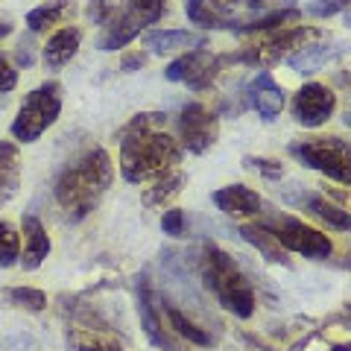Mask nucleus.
I'll list each match as a JSON object with an SVG mask.
<instances>
[{
	"mask_svg": "<svg viewBox=\"0 0 351 351\" xmlns=\"http://www.w3.org/2000/svg\"><path fill=\"white\" fill-rule=\"evenodd\" d=\"M18 64H24V68L32 64V41L29 38H21V44H18Z\"/></svg>",
	"mask_w": 351,
	"mask_h": 351,
	"instance_id": "nucleus-38",
	"label": "nucleus"
},
{
	"mask_svg": "<svg viewBox=\"0 0 351 351\" xmlns=\"http://www.w3.org/2000/svg\"><path fill=\"white\" fill-rule=\"evenodd\" d=\"M144 64H147V53H126V56H123V62H120V68H123V71H138V68H144Z\"/></svg>",
	"mask_w": 351,
	"mask_h": 351,
	"instance_id": "nucleus-37",
	"label": "nucleus"
},
{
	"mask_svg": "<svg viewBox=\"0 0 351 351\" xmlns=\"http://www.w3.org/2000/svg\"><path fill=\"white\" fill-rule=\"evenodd\" d=\"M24 237H27V243H24V258H21V267H24L27 272H32V269H38L41 263L47 261V255H50V237H47V232H44L41 219L32 217V214L24 217Z\"/></svg>",
	"mask_w": 351,
	"mask_h": 351,
	"instance_id": "nucleus-14",
	"label": "nucleus"
},
{
	"mask_svg": "<svg viewBox=\"0 0 351 351\" xmlns=\"http://www.w3.org/2000/svg\"><path fill=\"white\" fill-rule=\"evenodd\" d=\"M263 0H246V6H261Z\"/></svg>",
	"mask_w": 351,
	"mask_h": 351,
	"instance_id": "nucleus-40",
	"label": "nucleus"
},
{
	"mask_svg": "<svg viewBox=\"0 0 351 351\" xmlns=\"http://www.w3.org/2000/svg\"><path fill=\"white\" fill-rule=\"evenodd\" d=\"M141 29H144V24L132 15V12H117V18L112 21V24H106V32L100 38V50H117V47H126V44L141 36Z\"/></svg>",
	"mask_w": 351,
	"mask_h": 351,
	"instance_id": "nucleus-20",
	"label": "nucleus"
},
{
	"mask_svg": "<svg viewBox=\"0 0 351 351\" xmlns=\"http://www.w3.org/2000/svg\"><path fill=\"white\" fill-rule=\"evenodd\" d=\"M62 114V88L59 82H44L29 91L12 120V135L21 144H32L47 132Z\"/></svg>",
	"mask_w": 351,
	"mask_h": 351,
	"instance_id": "nucleus-4",
	"label": "nucleus"
},
{
	"mask_svg": "<svg viewBox=\"0 0 351 351\" xmlns=\"http://www.w3.org/2000/svg\"><path fill=\"white\" fill-rule=\"evenodd\" d=\"M237 3H240V0H205V6L211 9V12L223 21V24H228V15L237 9Z\"/></svg>",
	"mask_w": 351,
	"mask_h": 351,
	"instance_id": "nucleus-36",
	"label": "nucleus"
},
{
	"mask_svg": "<svg viewBox=\"0 0 351 351\" xmlns=\"http://www.w3.org/2000/svg\"><path fill=\"white\" fill-rule=\"evenodd\" d=\"M73 12H76L73 0H47V3L29 9L27 27H29V32H44L53 24H64V21H71Z\"/></svg>",
	"mask_w": 351,
	"mask_h": 351,
	"instance_id": "nucleus-19",
	"label": "nucleus"
},
{
	"mask_svg": "<svg viewBox=\"0 0 351 351\" xmlns=\"http://www.w3.org/2000/svg\"><path fill=\"white\" fill-rule=\"evenodd\" d=\"M164 313H167V322H170L173 331L179 337H184L188 343H193V346H211V337H208V331H202L199 325H193L188 316H184L182 311H176L173 304L164 307Z\"/></svg>",
	"mask_w": 351,
	"mask_h": 351,
	"instance_id": "nucleus-25",
	"label": "nucleus"
},
{
	"mask_svg": "<svg viewBox=\"0 0 351 351\" xmlns=\"http://www.w3.org/2000/svg\"><path fill=\"white\" fill-rule=\"evenodd\" d=\"M80 41H82V32L76 27H62L59 32H53L50 41H47V47H44V64L53 68V71L64 68V64L76 56Z\"/></svg>",
	"mask_w": 351,
	"mask_h": 351,
	"instance_id": "nucleus-16",
	"label": "nucleus"
},
{
	"mask_svg": "<svg viewBox=\"0 0 351 351\" xmlns=\"http://www.w3.org/2000/svg\"><path fill=\"white\" fill-rule=\"evenodd\" d=\"M161 232L170 234V237H184V214L179 208H170V211H164L161 217Z\"/></svg>",
	"mask_w": 351,
	"mask_h": 351,
	"instance_id": "nucleus-33",
	"label": "nucleus"
},
{
	"mask_svg": "<svg viewBox=\"0 0 351 351\" xmlns=\"http://www.w3.org/2000/svg\"><path fill=\"white\" fill-rule=\"evenodd\" d=\"M302 12L295 6H287V9H276L269 15H261L255 21H246V24H228L234 32H267V29H276V27H284V24H293L299 21Z\"/></svg>",
	"mask_w": 351,
	"mask_h": 351,
	"instance_id": "nucleus-24",
	"label": "nucleus"
},
{
	"mask_svg": "<svg viewBox=\"0 0 351 351\" xmlns=\"http://www.w3.org/2000/svg\"><path fill=\"white\" fill-rule=\"evenodd\" d=\"M184 12H188V18L193 21L196 27H202V29H219V27H226L223 21H219L211 9L205 6V0H188L184 3Z\"/></svg>",
	"mask_w": 351,
	"mask_h": 351,
	"instance_id": "nucleus-31",
	"label": "nucleus"
},
{
	"mask_svg": "<svg viewBox=\"0 0 351 351\" xmlns=\"http://www.w3.org/2000/svg\"><path fill=\"white\" fill-rule=\"evenodd\" d=\"M302 205H304L311 214L319 217L322 223H328L331 228H337V232H348V228H351V217H348V211H343V208H337L334 202H328L325 196L304 193V196H302Z\"/></svg>",
	"mask_w": 351,
	"mask_h": 351,
	"instance_id": "nucleus-22",
	"label": "nucleus"
},
{
	"mask_svg": "<svg viewBox=\"0 0 351 351\" xmlns=\"http://www.w3.org/2000/svg\"><path fill=\"white\" fill-rule=\"evenodd\" d=\"M6 304H12V307H24V311H32V313H38L47 307V295H44L41 290L36 287H12V290H6L3 295H0Z\"/></svg>",
	"mask_w": 351,
	"mask_h": 351,
	"instance_id": "nucleus-26",
	"label": "nucleus"
},
{
	"mask_svg": "<svg viewBox=\"0 0 351 351\" xmlns=\"http://www.w3.org/2000/svg\"><path fill=\"white\" fill-rule=\"evenodd\" d=\"M18 85V71L9 64V59L0 53V94H9Z\"/></svg>",
	"mask_w": 351,
	"mask_h": 351,
	"instance_id": "nucleus-35",
	"label": "nucleus"
},
{
	"mask_svg": "<svg viewBox=\"0 0 351 351\" xmlns=\"http://www.w3.org/2000/svg\"><path fill=\"white\" fill-rule=\"evenodd\" d=\"M21 258V237L12 223L0 219V267H12Z\"/></svg>",
	"mask_w": 351,
	"mask_h": 351,
	"instance_id": "nucleus-27",
	"label": "nucleus"
},
{
	"mask_svg": "<svg viewBox=\"0 0 351 351\" xmlns=\"http://www.w3.org/2000/svg\"><path fill=\"white\" fill-rule=\"evenodd\" d=\"M9 32H12V24H9V21H0V38H6Z\"/></svg>",
	"mask_w": 351,
	"mask_h": 351,
	"instance_id": "nucleus-39",
	"label": "nucleus"
},
{
	"mask_svg": "<svg viewBox=\"0 0 351 351\" xmlns=\"http://www.w3.org/2000/svg\"><path fill=\"white\" fill-rule=\"evenodd\" d=\"M126 12L135 15L144 27L158 24V21L164 18V0H129Z\"/></svg>",
	"mask_w": 351,
	"mask_h": 351,
	"instance_id": "nucleus-30",
	"label": "nucleus"
},
{
	"mask_svg": "<svg viewBox=\"0 0 351 351\" xmlns=\"http://www.w3.org/2000/svg\"><path fill=\"white\" fill-rule=\"evenodd\" d=\"M117 12H120V0H88V6H85V18L91 21L94 27L112 24Z\"/></svg>",
	"mask_w": 351,
	"mask_h": 351,
	"instance_id": "nucleus-29",
	"label": "nucleus"
},
{
	"mask_svg": "<svg viewBox=\"0 0 351 351\" xmlns=\"http://www.w3.org/2000/svg\"><path fill=\"white\" fill-rule=\"evenodd\" d=\"M182 161V147L164 132V114H135L120 132V173L132 184L161 179Z\"/></svg>",
	"mask_w": 351,
	"mask_h": 351,
	"instance_id": "nucleus-1",
	"label": "nucleus"
},
{
	"mask_svg": "<svg viewBox=\"0 0 351 351\" xmlns=\"http://www.w3.org/2000/svg\"><path fill=\"white\" fill-rule=\"evenodd\" d=\"M138 316H141V328H144V334L149 337V343L156 348L182 351L179 346L173 343V337L164 331V325L158 319V311H156V302H152V290H149V278L147 276H138Z\"/></svg>",
	"mask_w": 351,
	"mask_h": 351,
	"instance_id": "nucleus-11",
	"label": "nucleus"
},
{
	"mask_svg": "<svg viewBox=\"0 0 351 351\" xmlns=\"http://www.w3.org/2000/svg\"><path fill=\"white\" fill-rule=\"evenodd\" d=\"M144 47L152 53H173V50H191L205 47V36L191 29H152L144 36Z\"/></svg>",
	"mask_w": 351,
	"mask_h": 351,
	"instance_id": "nucleus-15",
	"label": "nucleus"
},
{
	"mask_svg": "<svg viewBox=\"0 0 351 351\" xmlns=\"http://www.w3.org/2000/svg\"><path fill=\"white\" fill-rule=\"evenodd\" d=\"M68 346L73 351H123V346L106 331L94 325H76L68 331Z\"/></svg>",
	"mask_w": 351,
	"mask_h": 351,
	"instance_id": "nucleus-18",
	"label": "nucleus"
},
{
	"mask_svg": "<svg viewBox=\"0 0 351 351\" xmlns=\"http://www.w3.org/2000/svg\"><path fill=\"white\" fill-rule=\"evenodd\" d=\"M246 103L255 108L263 120H276L284 108V88L272 80L269 71H261L246 88Z\"/></svg>",
	"mask_w": 351,
	"mask_h": 351,
	"instance_id": "nucleus-12",
	"label": "nucleus"
},
{
	"mask_svg": "<svg viewBox=\"0 0 351 351\" xmlns=\"http://www.w3.org/2000/svg\"><path fill=\"white\" fill-rule=\"evenodd\" d=\"M290 152L304 167L319 170L328 179H334L339 184L351 182V152L343 138H307L293 144Z\"/></svg>",
	"mask_w": 351,
	"mask_h": 351,
	"instance_id": "nucleus-5",
	"label": "nucleus"
},
{
	"mask_svg": "<svg viewBox=\"0 0 351 351\" xmlns=\"http://www.w3.org/2000/svg\"><path fill=\"white\" fill-rule=\"evenodd\" d=\"M261 228H267L281 243V249L287 252H295V255H304L311 261H325L334 255V243L328 240L322 232H316V228L304 226L302 219H295L290 214H278V217H269L258 223Z\"/></svg>",
	"mask_w": 351,
	"mask_h": 351,
	"instance_id": "nucleus-6",
	"label": "nucleus"
},
{
	"mask_svg": "<svg viewBox=\"0 0 351 351\" xmlns=\"http://www.w3.org/2000/svg\"><path fill=\"white\" fill-rule=\"evenodd\" d=\"M240 234H243L246 243L255 246L267 261H272V263H287L281 243L267 232V228H261V226H240Z\"/></svg>",
	"mask_w": 351,
	"mask_h": 351,
	"instance_id": "nucleus-23",
	"label": "nucleus"
},
{
	"mask_svg": "<svg viewBox=\"0 0 351 351\" xmlns=\"http://www.w3.org/2000/svg\"><path fill=\"white\" fill-rule=\"evenodd\" d=\"M214 205L228 217H252L261 211V196L246 188V184H226V188L214 191Z\"/></svg>",
	"mask_w": 351,
	"mask_h": 351,
	"instance_id": "nucleus-13",
	"label": "nucleus"
},
{
	"mask_svg": "<svg viewBox=\"0 0 351 351\" xmlns=\"http://www.w3.org/2000/svg\"><path fill=\"white\" fill-rule=\"evenodd\" d=\"M337 108V94L322 82H307L293 97V117L304 129H316L331 120Z\"/></svg>",
	"mask_w": 351,
	"mask_h": 351,
	"instance_id": "nucleus-10",
	"label": "nucleus"
},
{
	"mask_svg": "<svg viewBox=\"0 0 351 351\" xmlns=\"http://www.w3.org/2000/svg\"><path fill=\"white\" fill-rule=\"evenodd\" d=\"M182 184H184V173H179V170H173V173H167V176H161V179L156 182V188L149 191L147 202H149V205L167 202L170 196H176V193L182 191Z\"/></svg>",
	"mask_w": 351,
	"mask_h": 351,
	"instance_id": "nucleus-28",
	"label": "nucleus"
},
{
	"mask_svg": "<svg viewBox=\"0 0 351 351\" xmlns=\"http://www.w3.org/2000/svg\"><path fill=\"white\" fill-rule=\"evenodd\" d=\"M202 278H205V287L214 290L219 304L228 313L240 316V319H249L255 313V290H252L249 278L234 263V258L214 243H208L202 249Z\"/></svg>",
	"mask_w": 351,
	"mask_h": 351,
	"instance_id": "nucleus-3",
	"label": "nucleus"
},
{
	"mask_svg": "<svg viewBox=\"0 0 351 351\" xmlns=\"http://www.w3.org/2000/svg\"><path fill=\"white\" fill-rule=\"evenodd\" d=\"M346 6H348V0H311V3H307V12L313 18H331L337 12H343Z\"/></svg>",
	"mask_w": 351,
	"mask_h": 351,
	"instance_id": "nucleus-32",
	"label": "nucleus"
},
{
	"mask_svg": "<svg viewBox=\"0 0 351 351\" xmlns=\"http://www.w3.org/2000/svg\"><path fill=\"white\" fill-rule=\"evenodd\" d=\"M339 53H343L339 44H311V47H302L299 53H293L287 64L295 73H316L325 62H331Z\"/></svg>",
	"mask_w": 351,
	"mask_h": 351,
	"instance_id": "nucleus-21",
	"label": "nucleus"
},
{
	"mask_svg": "<svg viewBox=\"0 0 351 351\" xmlns=\"http://www.w3.org/2000/svg\"><path fill=\"white\" fill-rule=\"evenodd\" d=\"M246 167H255V170H261L267 179H278V176H284V167L278 161H272V158H246Z\"/></svg>",
	"mask_w": 351,
	"mask_h": 351,
	"instance_id": "nucleus-34",
	"label": "nucleus"
},
{
	"mask_svg": "<svg viewBox=\"0 0 351 351\" xmlns=\"http://www.w3.org/2000/svg\"><path fill=\"white\" fill-rule=\"evenodd\" d=\"M219 64H223V59L214 56L211 50L205 47H191L188 53H182L179 59H173L167 68H164V80L170 82H184L196 88V91H202V88L211 85V80L217 76Z\"/></svg>",
	"mask_w": 351,
	"mask_h": 351,
	"instance_id": "nucleus-8",
	"label": "nucleus"
},
{
	"mask_svg": "<svg viewBox=\"0 0 351 351\" xmlns=\"http://www.w3.org/2000/svg\"><path fill=\"white\" fill-rule=\"evenodd\" d=\"M114 179V167L106 149H91L85 156L64 167L59 182H56V202L62 205V211L68 214V219H82L94 211L106 191L112 188Z\"/></svg>",
	"mask_w": 351,
	"mask_h": 351,
	"instance_id": "nucleus-2",
	"label": "nucleus"
},
{
	"mask_svg": "<svg viewBox=\"0 0 351 351\" xmlns=\"http://www.w3.org/2000/svg\"><path fill=\"white\" fill-rule=\"evenodd\" d=\"M319 36V29L313 27H295V29H284L278 36H269L258 44H252L246 47L243 53H237V56H228L232 62H243V64H261V68H267V64H276L281 62V56H287L293 47H307V41Z\"/></svg>",
	"mask_w": 351,
	"mask_h": 351,
	"instance_id": "nucleus-7",
	"label": "nucleus"
},
{
	"mask_svg": "<svg viewBox=\"0 0 351 351\" xmlns=\"http://www.w3.org/2000/svg\"><path fill=\"white\" fill-rule=\"evenodd\" d=\"M179 135H182V144L199 156V152L211 149L217 144L219 120L211 108H205L202 103H191V106H184L179 114Z\"/></svg>",
	"mask_w": 351,
	"mask_h": 351,
	"instance_id": "nucleus-9",
	"label": "nucleus"
},
{
	"mask_svg": "<svg viewBox=\"0 0 351 351\" xmlns=\"http://www.w3.org/2000/svg\"><path fill=\"white\" fill-rule=\"evenodd\" d=\"M21 188V149L12 141H0V205H6Z\"/></svg>",
	"mask_w": 351,
	"mask_h": 351,
	"instance_id": "nucleus-17",
	"label": "nucleus"
}]
</instances>
